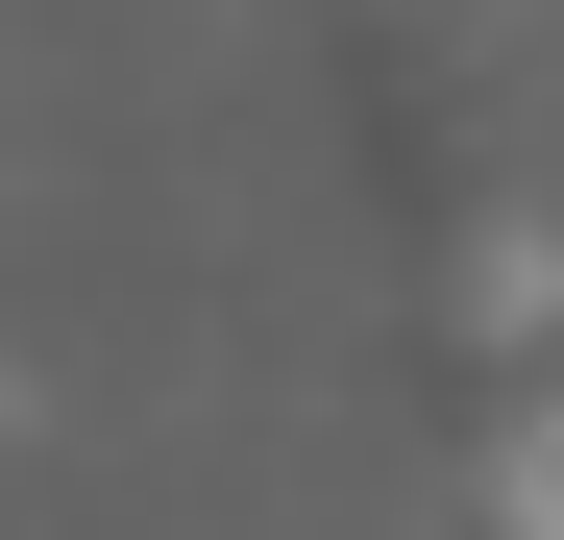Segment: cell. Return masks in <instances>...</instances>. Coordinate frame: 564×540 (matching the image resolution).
<instances>
[{"instance_id": "6da1fadb", "label": "cell", "mask_w": 564, "mask_h": 540, "mask_svg": "<svg viewBox=\"0 0 564 540\" xmlns=\"http://www.w3.org/2000/svg\"><path fill=\"white\" fill-rule=\"evenodd\" d=\"M466 320L540 344V320H564V246H540V222H466Z\"/></svg>"}, {"instance_id": "7a4b0ae2", "label": "cell", "mask_w": 564, "mask_h": 540, "mask_svg": "<svg viewBox=\"0 0 564 540\" xmlns=\"http://www.w3.org/2000/svg\"><path fill=\"white\" fill-rule=\"evenodd\" d=\"M491 540H564V393L491 418Z\"/></svg>"}, {"instance_id": "3957f363", "label": "cell", "mask_w": 564, "mask_h": 540, "mask_svg": "<svg viewBox=\"0 0 564 540\" xmlns=\"http://www.w3.org/2000/svg\"><path fill=\"white\" fill-rule=\"evenodd\" d=\"M0 418H25V369H0Z\"/></svg>"}]
</instances>
